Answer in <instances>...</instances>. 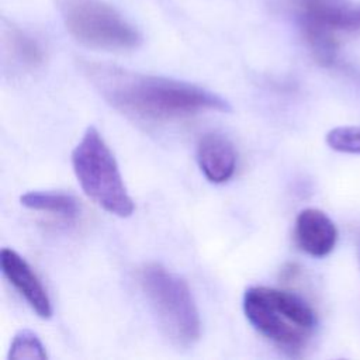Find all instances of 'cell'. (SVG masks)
Returning <instances> with one entry per match:
<instances>
[{
    "label": "cell",
    "mask_w": 360,
    "mask_h": 360,
    "mask_svg": "<svg viewBox=\"0 0 360 360\" xmlns=\"http://www.w3.org/2000/svg\"><path fill=\"white\" fill-rule=\"evenodd\" d=\"M80 69L110 105L135 120L163 122L202 111L231 110L218 94L187 82L93 60H82Z\"/></svg>",
    "instance_id": "1"
},
{
    "label": "cell",
    "mask_w": 360,
    "mask_h": 360,
    "mask_svg": "<svg viewBox=\"0 0 360 360\" xmlns=\"http://www.w3.org/2000/svg\"><path fill=\"white\" fill-rule=\"evenodd\" d=\"M243 312L262 336L290 353L301 350L316 326V314L301 295L273 287H249Z\"/></svg>",
    "instance_id": "2"
},
{
    "label": "cell",
    "mask_w": 360,
    "mask_h": 360,
    "mask_svg": "<svg viewBox=\"0 0 360 360\" xmlns=\"http://www.w3.org/2000/svg\"><path fill=\"white\" fill-rule=\"evenodd\" d=\"M138 283L166 338L181 347L193 346L200 339L201 321L188 284L158 263L145 264Z\"/></svg>",
    "instance_id": "3"
},
{
    "label": "cell",
    "mask_w": 360,
    "mask_h": 360,
    "mask_svg": "<svg viewBox=\"0 0 360 360\" xmlns=\"http://www.w3.org/2000/svg\"><path fill=\"white\" fill-rule=\"evenodd\" d=\"M72 167L84 194L104 211L121 218L134 212L117 160L97 128L84 131L72 150Z\"/></svg>",
    "instance_id": "4"
},
{
    "label": "cell",
    "mask_w": 360,
    "mask_h": 360,
    "mask_svg": "<svg viewBox=\"0 0 360 360\" xmlns=\"http://www.w3.org/2000/svg\"><path fill=\"white\" fill-rule=\"evenodd\" d=\"M66 31L82 45L110 52L136 49L142 37L104 0H55Z\"/></svg>",
    "instance_id": "5"
},
{
    "label": "cell",
    "mask_w": 360,
    "mask_h": 360,
    "mask_svg": "<svg viewBox=\"0 0 360 360\" xmlns=\"http://www.w3.org/2000/svg\"><path fill=\"white\" fill-rule=\"evenodd\" d=\"M0 266L4 277L27 301L31 309L41 318L52 316V304L41 280L28 262L10 248L0 252Z\"/></svg>",
    "instance_id": "6"
},
{
    "label": "cell",
    "mask_w": 360,
    "mask_h": 360,
    "mask_svg": "<svg viewBox=\"0 0 360 360\" xmlns=\"http://www.w3.org/2000/svg\"><path fill=\"white\" fill-rule=\"evenodd\" d=\"M294 236L302 252L314 257H323L333 250L338 242V229L323 211L305 208L295 218Z\"/></svg>",
    "instance_id": "7"
},
{
    "label": "cell",
    "mask_w": 360,
    "mask_h": 360,
    "mask_svg": "<svg viewBox=\"0 0 360 360\" xmlns=\"http://www.w3.org/2000/svg\"><path fill=\"white\" fill-rule=\"evenodd\" d=\"M236 150L222 134H204L197 143V162L211 183L228 181L236 169Z\"/></svg>",
    "instance_id": "8"
},
{
    "label": "cell",
    "mask_w": 360,
    "mask_h": 360,
    "mask_svg": "<svg viewBox=\"0 0 360 360\" xmlns=\"http://www.w3.org/2000/svg\"><path fill=\"white\" fill-rule=\"evenodd\" d=\"M307 14L333 31H360V3H335L329 0H302Z\"/></svg>",
    "instance_id": "9"
},
{
    "label": "cell",
    "mask_w": 360,
    "mask_h": 360,
    "mask_svg": "<svg viewBox=\"0 0 360 360\" xmlns=\"http://www.w3.org/2000/svg\"><path fill=\"white\" fill-rule=\"evenodd\" d=\"M300 27L314 58L321 65H332L338 52L335 31L307 14H301Z\"/></svg>",
    "instance_id": "10"
},
{
    "label": "cell",
    "mask_w": 360,
    "mask_h": 360,
    "mask_svg": "<svg viewBox=\"0 0 360 360\" xmlns=\"http://www.w3.org/2000/svg\"><path fill=\"white\" fill-rule=\"evenodd\" d=\"M21 204L32 211L48 212L66 221H73L80 212L77 200L65 193L55 191H28L21 195Z\"/></svg>",
    "instance_id": "11"
},
{
    "label": "cell",
    "mask_w": 360,
    "mask_h": 360,
    "mask_svg": "<svg viewBox=\"0 0 360 360\" xmlns=\"http://www.w3.org/2000/svg\"><path fill=\"white\" fill-rule=\"evenodd\" d=\"M6 42L11 56L27 68H38L44 63L45 52L41 44L25 31L10 27L6 32Z\"/></svg>",
    "instance_id": "12"
},
{
    "label": "cell",
    "mask_w": 360,
    "mask_h": 360,
    "mask_svg": "<svg viewBox=\"0 0 360 360\" xmlns=\"http://www.w3.org/2000/svg\"><path fill=\"white\" fill-rule=\"evenodd\" d=\"M46 350L41 339L30 329H21L13 338L8 350V359H25V360H44L46 359Z\"/></svg>",
    "instance_id": "13"
},
{
    "label": "cell",
    "mask_w": 360,
    "mask_h": 360,
    "mask_svg": "<svg viewBox=\"0 0 360 360\" xmlns=\"http://www.w3.org/2000/svg\"><path fill=\"white\" fill-rule=\"evenodd\" d=\"M325 139L328 146L336 152L360 155V125L332 128Z\"/></svg>",
    "instance_id": "14"
}]
</instances>
